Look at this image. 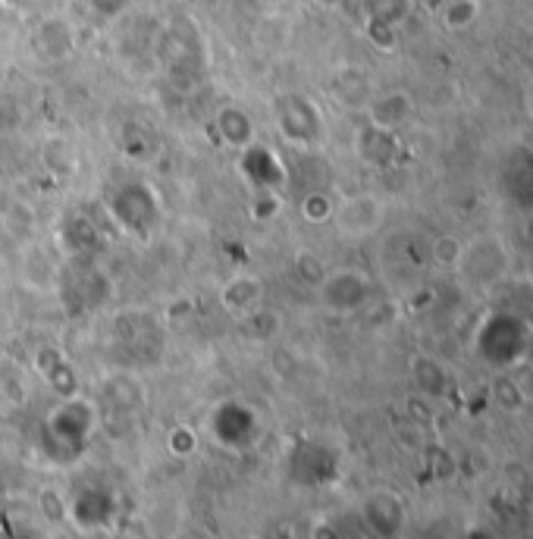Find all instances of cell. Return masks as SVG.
Returning a JSON list of instances; mask_svg holds the SVG:
<instances>
[{
	"label": "cell",
	"instance_id": "1",
	"mask_svg": "<svg viewBox=\"0 0 533 539\" xmlns=\"http://www.w3.org/2000/svg\"><path fill=\"white\" fill-rule=\"evenodd\" d=\"M273 116H276V129H280L286 145H308L320 129V113L305 95H276L273 101Z\"/></svg>",
	"mask_w": 533,
	"mask_h": 539
},
{
	"label": "cell",
	"instance_id": "2",
	"mask_svg": "<svg viewBox=\"0 0 533 539\" xmlns=\"http://www.w3.org/2000/svg\"><path fill=\"white\" fill-rule=\"evenodd\" d=\"M317 295L327 311H339V314L355 311L367 298V279L355 267H339L323 276V283L317 286Z\"/></svg>",
	"mask_w": 533,
	"mask_h": 539
},
{
	"label": "cell",
	"instance_id": "3",
	"mask_svg": "<svg viewBox=\"0 0 533 539\" xmlns=\"http://www.w3.org/2000/svg\"><path fill=\"white\" fill-rule=\"evenodd\" d=\"M333 220H336V229L342 232V236L361 239V236H370V232L380 229L383 204L374 195H352V198H345L342 204H336Z\"/></svg>",
	"mask_w": 533,
	"mask_h": 539
},
{
	"label": "cell",
	"instance_id": "4",
	"mask_svg": "<svg viewBox=\"0 0 533 539\" xmlns=\"http://www.w3.org/2000/svg\"><path fill=\"white\" fill-rule=\"evenodd\" d=\"M223 311L229 314H239V317H248L251 311H258L264 298H267V286L264 279L258 273H233L226 279V283L220 286L217 292Z\"/></svg>",
	"mask_w": 533,
	"mask_h": 539
},
{
	"label": "cell",
	"instance_id": "5",
	"mask_svg": "<svg viewBox=\"0 0 533 539\" xmlns=\"http://www.w3.org/2000/svg\"><path fill=\"white\" fill-rule=\"evenodd\" d=\"M242 170L258 192H280L286 185V167H283L280 154H273L270 148H264L258 142L242 151Z\"/></svg>",
	"mask_w": 533,
	"mask_h": 539
},
{
	"label": "cell",
	"instance_id": "6",
	"mask_svg": "<svg viewBox=\"0 0 533 539\" xmlns=\"http://www.w3.org/2000/svg\"><path fill=\"white\" fill-rule=\"evenodd\" d=\"M220 138L229 145V148H236V151H245L248 145H254V138H258V132H254V123H251V116L245 107L239 104H226L220 107L217 113V120H214Z\"/></svg>",
	"mask_w": 533,
	"mask_h": 539
},
{
	"label": "cell",
	"instance_id": "7",
	"mask_svg": "<svg viewBox=\"0 0 533 539\" xmlns=\"http://www.w3.org/2000/svg\"><path fill=\"white\" fill-rule=\"evenodd\" d=\"M292 270H295V276L301 279V283L311 286V289H317V286L323 283V276L330 273L327 264H323V257L314 254V251H308V248L295 251V257H292Z\"/></svg>",
	"mask_w": 533,
	"mask_h": 539
},
{
	"label": "cell",
	"instance_id": "8",
	"mask_svg": "<svg viewBox=\"0 0 533 539\" xmlns=\"http://www.w3.org/2000/svg\"><path fill=\"white\" fill-rule=\"evenodd\" d=\"M298 210H301V217H305L308 223H327V220H333V210H336V204L330 201V195H323V192H311V195L301 198Z\"/></svg>",
	"mask_w": 533,
	"mask_h": 539
},
{
	"label": "cell",
	"instance_id": "9",
	"mask_svg": "<svg viewBox=\"0 0 533 539\" xmlns=\"http://www.w3.org/2000/svg\"><path fill=\"white\" fill-rule=\"evenodd\" d=\"M477 16V0H452V4L443 10V19L449 29H465L471 26Z\"/></svg>",
	"mask_w": 533,
	"mask_h": 539
},
{
	"label": "cell",
	"instance_id": "10",
	"mask_svg": "<svg viewBox=\"0 0 533 539\" xmlns=\"http://www.w3.org/2000/svg\"><path fill=\"white\" fill-rule=\"evenodd\" d=\"M314 4L323 7V10H339V7L345 4V0H314Z\"/></svg>",
	"mask_w": 533,
	"mask_h": 539
},
{
	"label": "cell",
	"instance_id": "11",
	"mask_svg": "<svg viewBox=\"0 0 533 539\" xmlns=\"http://www.w3.org/2000/svg\"><path fill=\"white\" fill-rule=\"evenodd\" d=\"M258 4H264V7H276V4H283V0H258Z\"/></svg>",
	"mask_w": 533,
	"mask_h": 539
}]
</instances>
